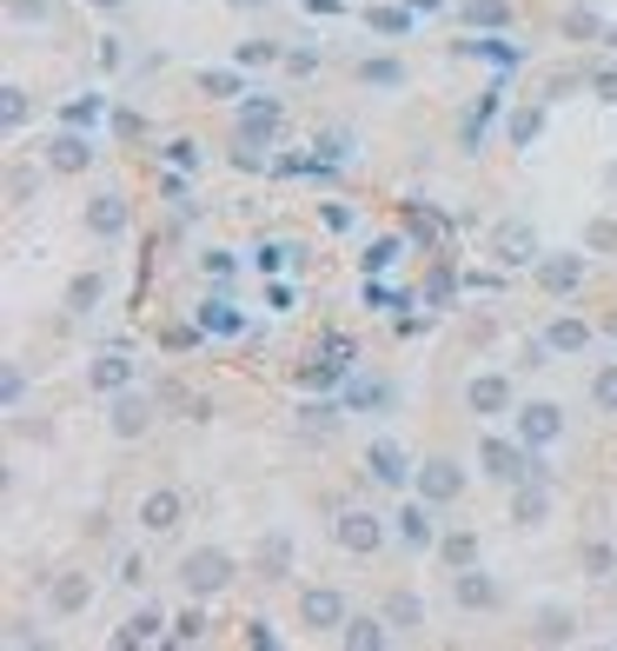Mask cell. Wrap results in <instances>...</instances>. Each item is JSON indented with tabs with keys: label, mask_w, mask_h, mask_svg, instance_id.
I'll list each match as a JSON object with an SVG mask.
<instances>
[{
	"label": "cell",
	"mask_w": 617,
	"mask_h": 651,
	"mask_svg": "<svg viewBox=\"0 0 617 651\" xmlns=\"http://www.w3.org/2000/svg\"><path fill=\"white\" fill-rule=\"evenodd\" d=\"M47 159H54V174H80V167H86V159H94V146H86L80 133H60Z\"/></svg>",
	"instance_id": "9a60e30c"
},
{
	"label": "cell",
	"mask_w": 617,
	"mask_h": 651,
	"mask_svg": "<svg viewBox=\"0 0 617 651\" xmlns=\"http://www.w3.org/2000/svg\"><path fill=\"white\" fill-rule=\"evenodd\" d=\"M545 346H551V353H584V346H591V326H584V319H551V326H545Z\"/></svg>",
	"instance_id": "8fae6325"
},
{
	"label": "cell",
	"mask_w": 617,
	"mask_h": 651,
	"mask_svg": "<svg viewBox=\"0 0 617 651\" xmlns=\"http://www.w3.org/2000/svg\"><path fill=\"white\" fill-rule=\"evenodd\" d=\"M478 459H485V472H491V478H545L538 446H532V452H518V446H505V439H485V446H478Z\"/></svg>",
	"instance_id": "7a4b0ae2"
},
{
	"label": "cell",
	"mask_w": 617,
	"mask_h": 651,
	"mask_svg": "<svg viewBox=\"0 0 617 651\" xmlns=\"http://www.w3.org/2000/svg\"><path fill=\"white\" fill-rule=\"evenodd\" d=\"M418 618H425V605H418V599H412V592H399V599H392V605H385V625H405V631H412V625H418Z\"/></svg>",
	"instance_id": "484cf974"
},
{
	"label": "cell",
	"mask_w": 617,
	"mask_h": 651,
	"mask_svg": "<svg viewBox=\"0 0 617 651\" xmlns=\"http://www.w3.org/2000/svg\"><path fill=\"white\" fill-rule=\"evenodd\" d=\"M67 120H73V127H86V120H100V100H73V107H67Z\"/></svg>",
	"instance_id": "b9f144b4"
},
{
	"label": "cell",
	"mask_w": 617,
	"mask_h": 651,
	"mask_svg": "<svg viewBox=\"0 0 617 651\" xmlns=\"http://www.w3.org/2000/svg\"><path fill=\"white\" fill-rule=\"evenodd\" d=\"M259 60H273L266 40H239V67H259Z\"/></svg>",
	"instance_id": "8d00e7d4"
},
{
	"label": "cell",
	"mask_w": 617,
	"mask_h": 651,
	"mask_svg": "<svg viewBox=\"0 0 617 651\" xmlns=\"http://www.w3.org/2000/svg\"><path fill=\"white\" fill-rule=\"evenodd\" d=\"M200 631H206L200 612H180V618H173V638H200Z\"/></svg>",
	"instance_id": "f35d334b"
},
{
	"label": "cell",
	"mask_w": 617,
	"mask_h": 651,
	"mask_svg": "<svg viewBox=\"0 0 617 651\" xmlns=\"http://www.w3.org/2000/svg\"><path fill=\"white\" fill-rule=\"evenodd\" d=\"M412 8H446V0H412Z\"/></svg>",
	"instance_id": "7dc6e473"
},
{
	"label": "cell",
	"mask_w": 617,
	"mask_h": 651,
	"mask_svg": "<svg viewBox=\"0 0 617 651\" xmlns=\"http://www.w3.org/2000/svg\"><path fill=\"white\" fill-rule=\"evenodd\" d=\"M392 260H399V239H379V247L366 253V267H372V273H379V267H392Z\"/></svg>",
	"instance_id": "74e56055"
},
{
	"label": "cell",
	"mask_w": 617,
	"mask_h": 651,
	"mask_svg": "<svg viewBox=\"0 0 617 651\" xmlns=\"http://www.w3.org/2000/svg\"><path fill=\"white\" fill-rule=\"evenodd\" d=\"M465 399H472L478 419H498L505 405H511V379H505V372H478V379L465 386Z\"/></svg>",
	"instance_id": "5b68a950"
},
{
	"label": "cell",
	"mask_w": 617,
	"mask_h": 651,
	"mask_svg": "<svg viewBox=\"0 0 617 651\" xmlns=\"http://www.w3.org/2000/svg\"><path fill=\"white\" fill-rule=\"evenodd\" d=\"M366 21H372L379 34H405V27H412V14H405V8H372Z\"/></svg>",
	"instance_id": "d6a6232c"
},
{
	"label": "cell",
	"mask_w": 617,
	"mask_h": 651,
	"mask_svg": "<svg viewBox=\"0 0 617 651\" xmlns=\"http://www.w3.org/2000/svg\"><path fill=\"white\" fill-rule=\"evenodd\" d=\"M193 319H200V326H206V333H239V326H246V319H239V312H233V306H226V299H206V306H200V312H193Z\"/></svg>",
	"instance_id": "7402d4cb"
},
{
	"label": "cell",
	"mask_w": 617,
	"mask_h": 651,
	"mask_svg": "<svg viewBox=\"0 0 617 651\" xmlns=\"http://www.w3.org/2000/svg\"><path fill=\"white\" fill-rule=\"evenodd\" d=\"M180 579H187V592H193V599H206V592H226V585H233V558L206 545V552H193V558L180 565Z\"/></svg>",
	"instance_id": "6da1fadb"
},
{
	"label": "cell",
	"mask_w": 617,
	"mask_h": 651,
	"mask_svg": "<svg viewBox=\"0 0 617 651\" xmlns=\"http://www.w3.org/2000/svg\"><path fill=\"white\" fill-rule=\"evenodd\" d=\"M379 538H385V532H379L372 512H345V519H339V545H345V552H379Z\"/></svg>",
	"instance_id": "ba28073f"
},
{
	"label": "cell",
	"mask_w": 617,
	"mask_h": 651,
	"mask_svg": "<svg viewBox=\"0 0 617 651\" xmlns=\"http://www.w3.org/2000/svg\"><path fill=\"white\" fill-rule=\"evenodd\" d=\"M366 459H372V478H379V485H405V472H412V465H405V452H399L392 439H379Z\"/></svg>",
	"instance_id": "4fadbf2b"
},
{
	"label": "cell",
	"mask_w": 617,
	"mask_h": 651,
	"mask_svg": "<svg viewBox=\"0 0 617 651\" xmlns=\"http://www.w3.org/2000/svg\"><path fill=\"white\" fill-rule=\"evenodd\" d=\"M459 21H472V27H505V21H511V8H505V0H465Z\"/></svg>",
	"instance_id": "ffe728a7"
},
{
	"label": "cell",
	"mask_w": 617,
	"mask_h": 651,
	"mask_svg": "<svg viewBox=\"0 0 617 651\" xmlns=\"http://www.w3.org/2000/svg\"><path fill=\"white\" fill-rule=\"evenodd\" d=\"M452 592H459V605H465V612H491V605H498V585H491L485 572H472V565L452 579Z\"/></svg>",
	"instance_id": "9c48e42d"
},
{
	"label": "cell",
	"mask_w": 617,
	"mask_h": 651,
	"mask_svg": "<svg viewBox=\"0 0 617 651\" xmlns=\"http://www.w3.org/2000/svg\"><path fill=\"white\" fill-rule=\"evenodd\" d=\"M0 114H8V127H21V120H27V94H21V87H8V100H0Z\"/></svg>",
	"instance_id": "d590c367"
},
{
	"label": "cell",
	"mask_w": 617,
	"mask_h": 651,
	"mask_svg": "<svg viewBox=\"0 0 617 651\" xmlns=\"http://www.w3.org/2000/svg\"><path fill=\"white\" fill-rule=\"evenodd\" d=\"M597 100H610V107H617V73H597Z\"/></svg>",
	"instance_id": "ee69618b"
},
{
	"label": "cell",
	"mask_w": 617,
	"mask_h": 651,
	"mask_svg": "<svg viewBox=\"0 0 617 651\" xmlns=\"http://www.w3.org/2000/svg\"><path fill=\"white\" fill-rule=\"evenodd\" d=\"M459 493H465V472H459L452 459H425V465H418V499H425V506H452Z\"/></svg>",
	"instance_id": "3957f363"
},
{
	"label": "cell",
	"mask_w": 617,
	"mask_h": 651,
	"mask_svg": "<svg viewBox=\"0 0 617 651\" xmlns=\"http://www.w3.org/2000/svg\"><path fill=\"white\" fill-rule=\"evenodd\" d=\"M94 8H107V14H120V8H133V0H94Z\"/></svg>",
	"instance_id": "bcb514c9"
},
{
	"label": "cell",
	"mask_w": 617,
	"mask_h": 651,
	"mask_svg": "<svg viewBox=\"0 0 617 651\" xmlns=\"http://www.w3.org/2000/svg\"><path fill=\"white\" fill-rule=\"evenodd\" d=\"M498 260H505V267H532V260H538V253H532V233L505 226V233H498Z\"/></svg>",
	"instance_id": "2e32d148"
},
{
	"label": "cell",
	"mask_w": 617,
	"mask_h": 651,
	"mask_svg": "<svg viewBox=\"0 0 617 651\" xmlns=\"http://www.w3.org/2000/svg\"><path fill=\"white\" fill-rule=\"evenodd\" d=\"M545 133V107H518L511 114V146H532Z\"/></svg>",
	"instance_id": "cb8c5ba5"
},
{
	"label": "cell",
	"mask_w": 617,
	"mask_h": 651,
	"mask_svg": "<svg viewBox=\"0 0 617 651\" xmlns=\"http://www.w3.org/2000/svg\"><path fill=\"white\" fill-rule=\"evenodd\" d=\"M166 159H173V167H200V146H193V140H173Z\"/></svg>",
	"instance_id": "ab89813d"
},
{
	"label": "cell",
	"mask_w": 617,
	"mask_h": 651,
	"mask_svg": "<svg viewBox=\"0 0 617 651\" xmlns=\"http://www.w3.org/2000/svg\"><path fill=\"white\" fill-rule=\"evenodd\" d=\"M446 558H452V572H465V565L478 558V538H472V532H452V538H446Z\"/></svg>",
	"instance_id": "f546056e"
},
{
	"label": "cell",
	"mask_w": 617,
	"mask_h": 651,
	"mask_svg": "<svg viewBox=\"0 0 617 651\" xmlns=\"http://www.w3.org/2000/svg\"><path fill=\"white\" fill-rule=\"evenodd\" d=\"M86 226H94L100 239H114V233H127V200H120V193H100L94 206H86Z\"/></svg>",
	"instance_id": "30bf717a"
},
{
	"label": "cell",
	"mask_w": 617,
	"mask_h": 651,
	"mask_svg": "<svg viewBox=\"0 0 617 651\" xmlns=\"http://www.w3.org/2000/svg\"><path fill=\"white\" fill-rule=\"evenodd\" d=\"M146 638H159V612H140L120 625V644H146Z\"/></svg>",
	"instance_id": "4316f807"
},
{
	"label": "cell",
	"mask_w": 617,
	"mask_h": 651,
	"mask_svg": "<svg viewBox=\"0 0 617 651\" xmlns=\"http://www.w3.org/2000/svg\"><path fill=\"white\" fill-rule=\"evenodd\" d=\"M14 14H21V21H27V14L40 21V14H47V0H14Z\"/></svg>",
	"instance_id": "f6af8a7d"
},
{
	"label": "cell",
	"mask_w": 617,
	"mask_h": 651,
	"mask_svg": "<svg viewBox=\"0 0 617 651\" xmlns=\"http://www.w3.org/2000/svg\"><path fill=\"white\" fill-rule=\"evenodd\" d=\"M239 133H246V140H273V133H280V100H259V94H252V100L239 107Z\"/></svg>",
	"instance_id": "52a82bcc"
},
{
	"label": "cell",
	"mask_w": 617,
	"mask_h": 651,
	"mask_svg": "<svg viewBox=\"0 0 617 651\" xmlns=\"http://www.w3.org/2000/svg\"><path fill=\"white\" fill-rule=\"evenodd\" d=\"M359 80H372V87H399L405 67H392V60H366V67H359Z\"/></svg>",
	"instance_id": "4dcf8cb0"
},
{
	"label": "cell",
	"mask_w": 617,
	"mask_h": 651,
	"mask_svg": "<svg viewBox=\"0 0 617 651\" xmlns=\"http://www.w3.org/2000/svg\"><path fill=\"white\" fill-rule=\"evenodd\" d=\"M200 87H206V94H239V80H233V73H200Z\"/></svg>",
	"instance_id": "60d3db41"
},
{
	"label": "cell",
	"mask_w": 617,
	"mask_h": 651,
	"mask_svg": "<svg viewBox=\"0 0 617 651\" xmlns=\"http://www.w3.org/2000/svg\"><path fill=\"white\" fill-rule=\"evenodd\" d=\"M518 433H524V446H538V452H545L551 439H565V413L538 399V405H524V413H518Z\"/></svg>",
	"instance_id": "277c9868"
},
{
	"label": "cell",
	"mask_w": 617,
	"mask_h": 651,
	"mask_svg": "<svg viewBox=\"0 0 617 651\" xmlns=\"http://www.w3.org/2000/svg\"><path fill=\"white\" fill-rule=\"evenodd\" d=\"M610 565H617V552H610L604 538H597V545H584V572H591V579H610Z\"/></svg>",
	"instance_id": "1f68e13d"
},
{
	"label": "cell",
	"mask_w": 617,
	"mask_h": 651,
	"mask_svg": "<svg viewBox=\"0 0 617 651\" xmlns=\"http://www.w3.org/2000/svg\"><path fill=\"white\" fill-rule=\"evenodd\" d=\"M538 638H545V644L571 638V612H538Z\"/></svg>",
	"instance_id": "836d02e7"
},
{
	"label": "cell",
	"mask_w": 617,
	"mask_h": 651,
	"mask_svg": "<svg viewBox=\"0 0 617 651\" xmlns=\"http://www.w3.org/2000/svg\"><path fill=\"white\" fill-rule=\"evenodd\" d=\"M94 392H127L133 386V359H120V353H107V359H94Z\"/></svg>",
	"instance_id": "7c38bea8"
},
{
	"label": "cell",
	"mask_w": 617,
	"mask_h": 651,
	"mask_svg": "<svg viewBox=\"0 0 617 651\" xmlns=\"http://www.w3.org/2000/svg\"><path fill=\"white\" fill-rule=\"evenodd\" d=\"M299 625H312V631H339V625H345V599L325 592V585L306 592V599H299Z\"/></svg>",
	"instance_id": "8992f818"
},
{
	"label": "cell",
	"mask_w": 617,
	"mask_h": 651,
	"mask_svg": "<svg viewBox=\"0 0 617 651\" xmlns=\"http://www.w3.org/2000/svg\"><path fill=\"white\" fill-rule=\"evenodd\" d=\"M399 538H405V545H412V552H418V545H431V512H425V499H418V506H405V512H399Z\"/></svg>",
	"instance_id": "ac0fdd59"
},
{
	"label": "cell",
	"mask_w": 617,
	"mask_h": 651,
	"mask_svg": "<svg viewBox=\"0 0 617 651\" xmlns=\"http://www.w3.org/2000/svg\"><path fill=\"white\" fill-rule=\"evenodd\" d=\"M339 638H345L352 651H379V644H385V631H379V618H345V625H339Z\"/></svg>",
	"instance_id": "d6986e66"
},
{
	"label": "cell",
	"mask_w": 617,
	"mask_h": 651,
	"mask_svg": "<svg viewBox=\"0 0 617 651\" xmlns=\"http://www.w3.org/2000/svg\"><path fill=\"white\" fill-rule=\"evenodd\" d=\"M259 558H266V579H286V565H293V545H286V538L273 532V538H266V552H259Z\"/></svg>",
	"instance_id": "83f0119b"
},
{
	"label": "cell",
	"mask_w": 617,
	"mask_h": 651,
	"mask_svg": "<svg viewBox=\"0 0 617 651\" xmlns=\"http://www.w3.org/2000/svg\"><path fill=\"white\" fill-rule=\"evenodd\" d=\"M286 253H293V247H259V267H266V273H280V267H286Z\"/></svg>",
	"instance_id": "7bdbcfd3"
},
{
	"label": "cell",
	"mask_w": 617,
	"mask_h": 651,
	"mask_svg": "<svg viewBox=\"0 0 617 651\" xmlns=\"http://www.w3.org/2000/svg\"><path fill=\"white\" fill-rule=\"evenodd\" d=\"M80 605H94V585H86L80 572L54 579V612H80Z\"/></svg>",
	"instance_id": "e0dca14e"
},
{
	"label": "cell",
	"mask_w": 617,
	"mask_h": 651,
	"mask_svg": "<svg viewBox=\"0 0 617 651\" xmlns=\"http://www.w3.org/2000/svg\"><path fill=\"white\" fill-rule=\"evenodd\" d=\"M246 8H259V0H246Z\"/></svg>",
	"instance_id": "c3c4849f"
},
{
	"label": "cell",
	"mask_w": 617,
	"mask_h": 651,
	"mask_svg": "<svg viewBox=\"0 0 617 651\" xmlns=\"http://www.w3.org/2000/svg\"><path fill=\"white\" fill-rule=\"evenodd\" d=\"M114 433H120V439L146 433V399H120V405H114Z\"/></svg>",
	"instance_id": "d4e9b609"
},
{
	"label": "cell",
	"mask_w": 617,
	"mask_h": 651,
	"mask_svg": "<svg viewBox=\"0 0 617 651\" xmlns=\"http://www.w3.org/2000/svg\"><path fill=\"white\" fill-rule=\"evenodd\" d=\"M591 399H597V413H617V366H604L591 379Z\"/></svg>",
	"instance_id": "f1b7e54d"
},
{
	"label": "cell",
	"mask_w": 617,
	"mask_h": 651,
	"mask_svg": "<svg viewBox=\"0 0 617 651\" xmlns=\"http://www.w3.org/2000/svg\"><path fill=\"white\" fill-rule=\"evenodd\" d=\"M538 280H545L551 293H571V286L584 280V260H545V267H538Z\"/></svg>",
	"instance_id": "44dd1931"
},
{
	"label": "cell",
	"mask_w": 617,
	"mask_h": 651,
	"mask_svg": "<svg viewBox=\"0 0 617 651\" xmlns=\"http://www.w3.org/2000/svg\"><path fill=\"white\" fill-rule=\"evenodd\" d=\"M94 299H100V280H94V273H86V280H73V286H67V306H73V312H86V306H94Z\"/></svg>",
	"instance_id": "e575fe53"
},
{
	"label": "cell",
	"mask_w": 617,
	"mask_h": 651,
	"mask_svg": "<svg viewBox=\"0 0 617 651\" xmlns=\"http://www.w3.org/2000/svg\"><path fill=\"white\" fill-rule=\"evenodd\" d=\"M140 525H146V532H173V525H180V493H153V499L140 506Z\"/></svg>",
	"instance_id": "5bb4252c"
},
{
	"label": "cell",
	"mask_w": 617,
	"mask_h": 651,
	"mask_svg": "<svg viewBox=\"0 0 617 651\" xmlns=\"http://www.w3.org/2000/svg\"><path fill=\"white\" fill-rule=\"evenodd\" d=\"M545 506H551V493H545V478H532V485H524V493H518V506H511V512H518L524 525H538V519H545Z\"/></svg>",
	"instance_id": "603a6c76"
}]
</instances>
